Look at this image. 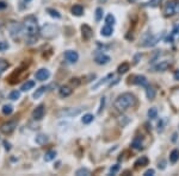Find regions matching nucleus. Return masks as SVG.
Here are the masks:
<instances>
[{"label":"nucleus","instance_id":"1","mask_svg":"<svg viewBox=\"0 0 179 176\" xmlns=\"http://www.w3.org/2000/svg\"><path fill=\"white\" fill-rule=\"evenodd\" d=\"M23 27H24V34L27 35V43L32 44L37 41V35L40 32V29H38V23H37V19L34 16H29L24 19V23H23Z\"/></svg>","mask_w":179,"mask_h":176},{"label":"nucleus","instance_id":"2","mask_svg":"<svg viewBox=\"0 0 179 176\" xmlns=\"http://www.w3.org/2000/svg\"><path fill=\"white\" fill-rule=\"evenodd\" d=\"M135 104H136V98L131 93H123L117 97L114 102V106L117 111L124 112L127 108H129L130 106H134Z\"/></svg>","mask_w":179,"mask_h":176},{"label":"nucleus","instance_id":"3","mask_svg":"<svg viewBox=\"0 0 179 176\" xmlns=\"http://www.w3.org/2000/svg\"><path fill=\"white\" fill-rule=\"evenodd\" d=\"M9 30H10V35L12 36V38H15V39H18L20 36L24 34V27H23V25L18 24V23L10 24Z\"/></svg>","mask_w":179,"mask_h":176},{"label":"nucleus","instance_id":"4","mask_svg":"<svg viewBox=\"0 0 179 176\" xmlns=\"http://www.w3.org/2000/svg\"><path fill=\"white\" fill-rule=\"evenodd\" d=\"M176 5H177V0H169L164 7V16L172 17L176 13Z\"/></svg>","mask_w":179,"mask_h":176},{"label":"nucleus","instance_id":"5","mask_svg":"<svg viewBox=\"0 0 179 176\" xmlns=\"http://www.w3.org/2000/svg\"><path fill=\"white\" fill-rule=\"evenodd\" d=\"M16 127H17V122H7V123H4L0 126V131L4 134H10V133L15 131Z\"/></svg>","mask_w":179,"mask_h":176},{"label":"nucleus","instance_id":"6","mask_svg":"<svg viewBox=\"0 0 179 176\" xmlns=\"http://www.w3.org/2000/svg\"><path fill=\"white\" fill-rule=\"evenodd\" d=\"M65 58H66V61L68 62V63H75V62L79 60V55L77 51H74V50H67V51H65Z\"/></svg>","mask_w":179,"mask_h":176},{"label":"nucleus","instance_id":"7","mask_svg":"<svg viewBox=\"0 0 179 176\" xmlns=\"http://www.w3.org/2000/svg\"><path fill=\"white\" fill-rule=\"evenodd\" d=\"M44 112H45L44 105L37 106L35 110H34V112H32V118L35 120H41L43 118V115H44Z\"/></svg>","mask_w":179,"mask_h":176},{"label":"nucleus","instance_id":"8","mask_svg":"<svg viewBox=\"0 0 179 176\" xmlns=\"http://www.w3.org/2000/svg\"><path fill=\"white\" fill-rule=\"evenodd\" d=\"M49 76H50V73H49L48 69H44V68L37 70L35 74V78L38 80V81H45V80L49 79Z\"/></svg>","mask_w":179,"mask_h":176},{"label":"nucleus","instance_id":"9","mask_svg":"<svg viewBox=\"0 0 179 176\" xmlns=\"http://www.w3.org/2000/svg\"><path fill=\"white\" fill-rule=\"evenodd\" d=\"M133 83L137 85V86L147 87L148 86V80L146 79V76H143V75H135V76H133Z\"/></svg>","mask_w":179,"mask_h":176},{"label":"nucleus","instance_id":"10","mask_svg":"<svg viewBox=\"0 0 179 176\" xmlns=\"http://www.w3.org/2000/svg\"><path fill=\"white\" fill-rule=\"evenodd\" d=\"M52 27H53V25H44V26L42 27V30H41L42 36L45 37V38H52V37H54V36L56 35L57 29H56V30H53V31H50Z\"/></svg>","mask_w":179,"mask_h":176},{"label":"nucleus","instance_id":"11","mask_svg":"<svg viewBox=\"0 0 179 176\" xmlns=\"http://www.w3.org/2000/svg\"><path fill=\"white\" fill-rule=\"evenodd\" d=\"M110 60H111V58H110L107 55H104V54H102V53L98 54V55L96 56V58H94L96 63H97V64H102V66H103V64H107V63L110 62Z\"/></svg>","mask_w":179,"mask_h":176},{"label":"nucleus","instance_id":"12","mask_svg":"<svg viewBox=\"0 0 179 176\" xmlns=\"http://www.w3.org/2000/svg\"><path fill=\"white\" fill-rule=\"evenodd\" d=\"M81 31H82V37H84V39H86V41L91 39V37L93 36L92 29H91L89 25H86V24L81 26Z\"/></svg>","mask_w":179,"mask_h":176},{"label":"nucleus","instance_id":"13","mask_svg":"<svg viewBox=\"0 0 179 176\" xmlns=\"http://www.w3.org/2000/svg\"><path fill=\"white\" fill-rule=\"evenodd\" d=\"M170 66H171L170 61H162L159 64H156L153 69H154V71H165L170 68Z\"/></svg>","mask_w":179,"mask_h":176},{"label":"nucleus","instance_id":"14","mask_svg":"<svg viewBox=\"0 0 179 176\" xmlns=\"http://www.w3.org/2000/svg\"><path fill=\"white\" fill-rule=\"evenodd\" d=\"M72 93H73V89L71 87H68V86H62V87H60V89H59V94H60V97L62 98L69 97Z\"/></svg>","mask_w":179,"mask_h":176},{"label":"nucleus","instance_id":"15","mask_svg":"<svg viewBox=\"0 0 179 176\" xmlns=\"http://www.w3.org/2000/svg\"><path fill=\"white\" fill-rule=\"evenodd\" d=\"M112 78H114V74H112V73L107 74V75H106V76H105V78H103V79L100 80V81H98V82H97V83H96V85H94V86L92 87V89L94 90V89H97V88L100 87L102 85H105V83H106L107 81H110V79H112Z\"/></svg>","mask_w":179,"mask_h":176},{"label":"nucleus","instance_id":"16","mask_svg":"<svg viewBox=\"0 0 179 176\" xmlns=\"http://www.w3.org/2000/svg\"><path fill=\"white\" fill-rule=\"evenodd\" d=\"M112 32H114V29L111 25H105V26L102 27V30H100V34L102 36H104V37H110V36L112 35Z\"/></svg>","mask_w":179,"mask_h":176},{"label":"nucleus","instance_id":"17","mask_svg":"<svg viewBox=\"0 0 179 176\" xmlns=\"http://www.w3.org/2000/svg\"><path fill=\"white\" fill-rule=\"evenodd\" d=\"M72 13H73L74 16H77V17H80L81 14L84 13V7H82L81 5H74V6L72 7Z\"/></svg>","mask_w":179,"mask_h":176},{"label":"nucleus","instance_id":"18","mask_svg":"<svg viewBox=\"0 0 179 176\" xmlns=\"http://www.w3.org/2000/svg\"><path fill=\"white\" fill-rule=\"evenodd\" d=\"M146 95H147V99L153 100L155 98V89L152 86H147L146 87Z\"/></svg>","mask_w":179,"mask_h":176},{"label":"nucleus","instance_id":"19","mask_svg":"<svg viewBox=\"0 0 179 176\" xmlns=\"http://www.w3.org/2000/svg\"><path fill=\"white\" fill-rule=\"evenodd\" d=\"M158 39H159V37H154V36L151 35L147 39H146L144 45H146V46H153V45H155V44L158 43Z\"/></svg>","mask_w":179,"mask_h":176},{"label":"nucleus","instance_id":"20","mask_svg":"<svg viewBox=\"0 0 179 176\" xmlns=\"http://www.w3.org/2000/svg\"><path fill=\"white\" fill-rule=\"evenodd\" d=\"M47 90V87L45 86H42V87H40L38 89H36L35 93L32 94V98L34 99H40V98L42 97L43 94H44V92Z\"/></svg>","mask_w":179,"mask_h":176},{"label":"nucleus","instance_id":"21","mask_svg":"<svg viewBox=\"0 0 179 176\" xmlns=\"http://www.w3.org/2000/svg\"><path fill=\"white\" fill-rule=\"evenodd\" d=\"M55 157H56V151H54V150H49L48 152H45L44 161L45 162H52L53 159H55Z\"/></svg>","mask_w":179,"mask_h":176},{"label":"nucleus","instance_id":"22","mask_svg":"<svg viewBox=\"0 0 179 176\" xmlns=\"http://www.w3.org/2000/svg\"><path fill=\"white\" fill-rule=\"evenodd\" d=\"M48 142V137L45 136V134H43V133H40L37 137H36V143L38 144V145H43V144H45Z\"/></svg>","mask_w":179,"mask_h":176},{"label":"nucleus","instance_id":"23","mask_svg":"<svg viewBox=\"0 0 179 176\" xmlns=\"http://www.w3.org/2000/svg\"><path fill=\"white\" fill-rule=\"evenodd\" d=\"M35 87V81H27L22 87H20V90L22 92H27V90H29V89H31V88Z\"/></svg>","mask_w":179,"mask_h":176},{"label":"nucleus","instance_id":"24","mask_svg":"<svg viewBox=\"0 0 179 176\" xmlns=\"http://www.w3.org/2000/svg\"><path fill=\"white\" fill-rule=\"evenodd\" d=\"M178 159H179V150L178 149L172 150V152L170 154V161L172 163H176Z\"/></svg>","mask_w":179,"mask_h":176},{"label":"nucleus","instance_id":"25","mask_svg":"<svg viewBox=\"0 0 179 176\" xmlns=\"http://www.w3.org/2000/svg\"><path fill=\"white\" fill-rule=\"evenodd\" d=\"M147 163H148V158L146 156H142L135 162V166L136 167H143V166H147Z\"/></svg>","mask_w":179,"mask_h":176},{"label":"nucleus","instance_id":"26","mask_svg":"<svg viewBox=\"0 0 179 176\" xmlns=\"http://www.w3.org/2000/svg\"><path fill=\"white\" fill-rule=\"evenodd\" d=\"M75 175L77 176H89V175H91V171H90L87 168H80V169L77 170Z\"/></svg>","mask_w":179,"mask_h":176},{"label":"nucleus","instance_id":"27","mask_svg":"<svg viewBox=\"0 0 179 176\" xmlns=\"http://www.w3.org/2000/svg\"><path fill=\"white\" fill-rule=\"evenodd\" d=\"M131 146L134 149H141L142 148V139H141V137H136L134 141H133Z\"/></svg>","mask_w":179,"mask_h":176},{"label":"nucleus","instance_id":"28","mask_svg":"<svg viewBox=\"0 0 179 176\" xmlns=\"http://www.w3.org/2000/svg\"><path fill=\"white\" fill-rule=\"evenodd\" d=\"M103 9L102 7H98L96 9V12H94V18H96V22H100L102 18H103Z\"/></svg>","mask_w":179,"mask_h":176},{"label":"nucleus","instance_id":"29","mask_svg":"<svg viewBox=\"0 0 179 176\" xmlns=\"http://www.w3.org/2000/svg\"><path fill=\"white\" fill-rule=\"evenodd\" d=\"M93 119H94V117H93V114H85L84 117H82V119H81V122L84 124H90L93 122Z\"/></svg>","mask_w":179,"mask_h":176},{"label":"nucleus","instance_id":"30","mask_svg":"<svg viewBox=\"0 0 179 176\" xmlns=\"http://www.w3.org/2000/svg\"><path fill=\"white\" fill-rule=\"evenodd\" d=\"M13 112V107L11 105H4L2 106V113L5 115H10Z\"/></svg>","mask_w":179,"mask_h":176},{"label":"nucleus","instance_id":"31","mask_svg":"<svg viewBox=\"0 0 179 176\" xmlns=\"http://www.w3.org/2000/svg\"><path fill=\"white\" fill-rule=\"evenodd\" d=\"M47 12L49 13V16H50V17L57 18V19H59V18H61V14H60V13H59V12H57L56 10H54V9H47Z\"/></svg>","mask_w":179,"mask_h":176},{"label":"nucleus","instance_id":"32","mask_svg":"<svg viewBox=\"0 0 179 176\" xmlns=\"http://www.w3.org/2000/svg\"><path fill=\"white\" fill-rule=\"evenodd\" d=\"M129 70V64L128 63H122L119 67H118V73L119 74H124V73H127V71Z\"/></svg>","mask_w":179,"mask_h":176},{"label":"nucleus","instance_id":"33","mask_svg":"<svg viewBox=\"0 0 179 176\" xmlns=\"http://www.w3.org/2000/svg\"><path fill=\"white\" fill-rule=\"evenodd\" d=\"M148 117H149L151 119H155V118L158 117V110H156L155 107L149 108V110H148Z\"/></svg>","mask_w":179,"mask_h":176},{"label":"nucleus","instance_id":"34","mask_svg":"<svg viewBox=\"0 0 179 176\" xmlns=\"http://www.w3.org/2000/svg\"><path fill=\"white\" fill-rule=\"evenodd\" d=\"M19 97H20V92H19V90H12V92L10 93L9 99L10 100H18Z\"/></svg>","mask_w":179,"mask_h":176},{"label":"nucleus","instance_id":"35","mask_svg":"<svg viewBox=\"0 0 179 176\" xmlns=\"http://www.w3.org/2000/svg\"><path fill=\"white\" fill-rule=\"evenodd\" d=\"M115 22H116V19H115V17H114L112 14H107L106 18H105V23H106L107 25H111V26H114Z\"/></svg>","mask_w":179,"mask_h":176},{"label":"nucleus","instance_id":"36","mask_svg":"<svg viewBox=\"0 0 179 176\" xmlns=\"http://www.w3.org/2000/svg\"><path fill=\"white\" fill-rule=\"evenodd\" d=\"M7 68H9V62L2 60V58H0V73L5 71Z\"/></svg>","mask_w":179,"mask_h":176},{"label":"nucleus","instance_id":"37","mask_svg":"<svg viewBox=\"0 0 179 176\" xmlns=\"http://www.w3.org/2000/svg\"><path fill=\"white\" fill-rule=\"evenodd\" d=\"M80 108H78V110H71V111H63L62 114L65 115H77L80 113Z\"/></svg>","mask_w":179,"mask_h":176},{"label":"nucleus","instance_id":"38","mask_svg":"<svg viewBox=\"0 0 179 176\" xmlns=\"http://www.w3.org/2000/svg\"><path fill=\"white\" fill-rule=\"evenodd\" d=\"M161 2H162V0H149L148 1V6H151V7H156V6H159Z\"/></svg>","mask_w":179,"mask_h":176},{"label":"nucleus","instance_id":"39","mask_svg":"<svg viewBox=\"0 0 179 176\" xmlns=\"http://www.w3.org/2000/svg\"><path fill=\"white\" fill-rule=\"evenodd\" d=\"M9 49V43L5 42V41H1L0 42V51H5Z\"/></svg>","mask_w":179,"mask_h":176},{"label":"nucleus","instance_id":"40","mask_svg":"<svg viewBox=\"0 0 179 176\" xmlns=\"http://www.w3.org/2000/svg\"><path fill=\"white\" fill-rule=\"evenodd\" d=\"M121 118H122V119H119V125H121V126H125L127 124L129 123L128 117H124V115H123V117H121Z\"/></svg>","mask_w":179,"mask_h":176},{"label":"nucleus","instance_id":"41","mask_svg":"<svg viewBox=\"0 0 179 176\" xmlns=\"http://www.w3.org/2000/svg\"><path fill=\"white\" fill-rule=\"evenodd\" d=\"M119 166L118 164H115V166H112V167L110 168V174H116L117 171L119 170Z\"/></svg>","mask_w":179,"mask_h":176},{"label":"nucleus","instance_id":"42","mask_svg":"<svg viewBox=\"0 0 179 176\" xmlns=\"http://www.w3.org/2000/svg\"><path fill=\"white\" fill-rule=\"evenodd\" d=\"M104 105H105V98H102V100H100V107H99V110H98V113H102V110L104 108Z\"/></svg>","mask_w":179,"mask_h":176},{"label":"nucleus","instance_id":"43","mask_svg":"<svg viewBox=\"0 0 179 176\" xmlns=\"http://www.w3.org/2000/svg\"><path fill=\"white\" fill-rule=\"evenodd\" d=\"M152 175H154V169H148L143 174V176H152Z\"/></svg>","mask_w":179,"mask_h":176},{"label":"nucleus","instance_id":"44","mask_svg":"<svg viewBox=\"0 0 179 176\" xmlns=\"http://www.w3.org/2000/svg\"><path fill=\"white\" fill-rule=\"evenodd\" d=\"M165 166H166V162L165 161H161V163L159 162V164H158V167L160 168V169H165Z\"/></svg>","mask_w":179,"mask_h":176},{"label":"nucleus","instance_id":"45","mask_svg":"<svg viewBox=\"0 0 179 176\" xmlns=\"http://www.w3.org/2000/svg\"><path fill=\"white\" fill-rule=\"evenodd\" d=\"M178 31H179V25H178V26H176V27H174V30L172 31V36L177 35V34H178Z\"/></svg>","mask_w":179,"mask_h":176},{"label":"nucleus","instance_id":"46","mask_svg":"<svg viewBox=\"0 0 179 176\" xmlns=\"http://www.w3.org/2000/svg\"><path fill=\"white\" fill-rule=\"evenodd\" d=\"M173 78H174V80H177V81H179V70H177L174 74H173Z\"/></svg>","mask_w":179,"mask_h":176},{"label":"nucleus","instance_id":"47","mask_svg":"<svg viewBox=\"0 0 179 176\" xmlns=\"http://www.w3.org/2000/svg\"><path fill=\"white\" fill-rule=\"evenodd\" d=\"M4 145H5V149H6V150H10V149H11V145H10V143H7L6 141L4 142Z\"/></svg>","mask_w":179,"mask_h":176},{"label":"nucleus","instance_id":"48","mask_svg":"<svg viewBox=\"0 0 179 176\" xmlns=\"http://www.w3.org/2000/svg\"><path fill=\"white\" fill-rule=\"evenodd\" d=\"M7 5L5 4V2H2V1H0V10H2V9H5Z\"/></svg>","mask_w":179,"mask_h":176},{"label":"nucleus","instance_id":"49","mask_svg":"<svg viewBox=\"0 0 179 176\" xmlns=\"http://www.w3.org/2000/svg\"><path fill=\"white\" fill-rule=\"evenodd\" d=\"M176 139H177V133H174V134H173V139H172V141L176 142Z\"/></svg>","mask_w":179,"mask_h":176},{"label":"nucleus","instance_id":"50","mask_svg":"<svg viewBox=\"0 0 179 176\" xmlns=\"http://www.w3.org/2000/svg\"><path fill=\"white\" fill-rule=\"evenodd\" d=\"M24 1H25V2H29V1H31V0H24Z\"/></svg>","mask_w":179,"mask_h":176},{"label":"nucleus","instance_id":"51","mask_svg":"<svg viewBox=\"0 0 179 176\" xmlns=\"http://www.w3.org/2000/svg\"><path fill=\"white\" fill-rule=\"evenodd\" d=\"M102 1H105V0H99V2H102Z\"/></svg>","mask_w":179,"mask_h":176}]
</instances>
